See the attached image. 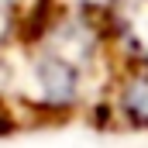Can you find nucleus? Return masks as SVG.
Returning a JSON list of instances; mask_svg holds the SVG:
<instances>
[{"instance_id":"f03ea898","label":"nucleus","mask_w":148,"mask_h":148,"mask_svg":"<svg viewBox=\"0 0 148 148\" xmlns=\"http://www.w3.org/2000/svg\"><path fill=\"white\" fill-rule=\"evenodd\" d=\"M114 45L131 62H148V0H114Z\"/></svg>"},{"instance_id":"7ed1b4c3","label":"nucleus","mask_w":148,"mask_h":148,"mask_svg":"<svg viewBox=\"0 0 148 148\" xmlns=\"http://www.w3.org/2000/svg\"><path fill=\"white\" fill-rule=\"evenodd\" d=\"M110 103L131 127H148V62H131L117 76Z\"/></svg>"},{"instance_id":"20e7f679","label":"nucleus","mask_w":148,"mask_h":148,"mask_svg":"<svg viewBox=\"0 0 148 148\" xmlns=\"http://www.w3.org/2000/svg\"><path fill=\"white\" fill-rule=\"evenodd\" d=\"M14 0H0V52L7 48V41L14 35Z\"/></svg>"},{"instance_id":"f257e3e1","label":"nucleus","mask_w":148,"mask_h":148,"mask_svg":"<svg viewBox=\"0 0 148 148\" xmlns=\"http://www.w3.org/2000/svg\"><path fill=\"white\" fill-rule=\"evenodd\" d=\"M103 48V35L90 14L62 10L55 14L24 52V97L41 110L69 114L90 100L97 55Z\"/></svg>"}]
</instances>
